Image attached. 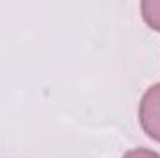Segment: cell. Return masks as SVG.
Instances as JSON below:
<instances>
[{"mask_svg": "<svg viewBox=\"0 0 160 158\" xmlns=\"http://www.w3.org/2000/svg\"><path fill=\"white\" fill-rule=\"evenodd\" d=\"M123 158H160V155L155 151H149V149H132Z\"/></svg>", "mask_w": 160, "mask_h": 158, "instance_id": "3957f363", "label": "cell"}, {"mask_svg": "<svg viewBox=\"0 0 160 158\" xmlns=\"http://www.w3.org/2000/svg\"><path fill=\"white\" fill-rule=\"evenodd\" d=\"M140 9L145 24L155 32H160V0H145L142 2Z\"/></svg>", "mask_w": 160, "mask_h": 158, "instance_id": "7a4b0ae2", "label": "cell"}, {"mask_svg": "<svg viewBox=\"0 0 160 158\" xmlns=\"http://www.w3.org/2000/svg\"><path fill=\"white\" fill-rule=\"evenodd\" d=\"M138 119L143 132L160 143V84L151 86L143 93L138 108Z\"/></svg>", "mask_w": 160, "mask_h": 158, "instance_id": "6da1fadb", "label": "cell"}]
</instances>
